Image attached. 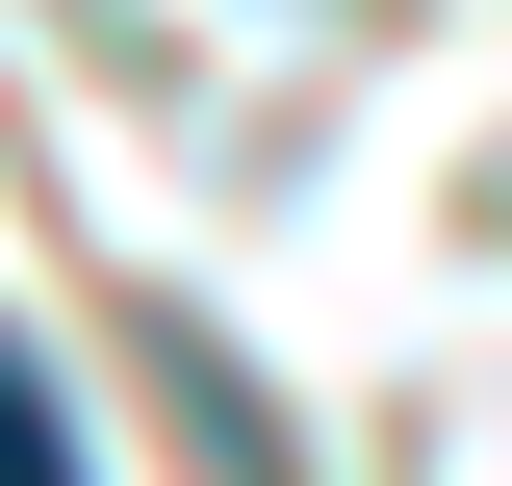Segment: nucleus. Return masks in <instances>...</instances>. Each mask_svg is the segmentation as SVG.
<instances>
[{
  "label": "nucleus",
  "mask_w": 512,
  "mask_h": 486,
  "mask_svg": "<svg viewBox=\"0 0 512 486\" xmlns=\"http://www.w3.org/2000/svg\"><path fill=\"white\" fill-rule=\"evenodd\" d=\"M0 486H77V410H52V359L0 333Z\"/></svg>",
  "instance_id": "nucleus-1"
}]
</instances>
